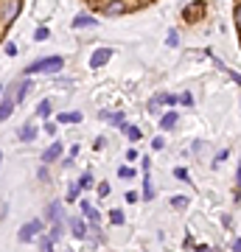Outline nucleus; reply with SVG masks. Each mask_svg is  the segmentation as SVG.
<instances>
[{"label":"nucleus","mask_w":241,"mask_h":252,"mask_svg":"<svg viewBox=\"0 0 241 252\" xmlns=\"http://www.w3.org/2000/svg\"><path fill=\"white\" fill-rule=\"evenodd\" d=\"M197 252H210V247H197Z\"/></svg>","instance_id":"41"},{"label":"nucleus","mask_w":241,"mask_h":252,"mask_svg":"<svg viewBox=\"0 0 241 252\" xmlns=\"http://www.w3.org/2000/svg\"><path fill=\"white\" fill-rule=\"evenodd\" d=\"M109 56H112V51H109V48H99L96 54L90 56V67H93V70H99L101 64L109 62Z\"/></svg>","instance_id":"7"},{"label":"nucleus","mask_w":241,"mask_h":252,"mask_svg":"<svg viewBox=\"0 0 241 252\" xmlns=\"http://www.w3.org/2000/svg\"><path fill=\"white\" fill-rule=\"evenodd\" d=\"M205 14H207V3H205V0H197V3H191V6H185V9H182V20H185L188 26L199 23Z\"/></svg>","instance_id":"3"},{"label":"nucleus","mask_w":241,"mask_h":252,"mask_svg":"<svg viewBox=\"0 0 241 252\" xmlns=\"http://www.w3.org/2000/svg\"><path fill=\"white\" fill-rule=\"evenodd\" d=\"M36 244H39V252H54V241H51L48 235H42Z\"/></svg>","instance_id":"21"},{"label":"nucleus","mask_w":241,"mask_h":252,"mask_svg":"<svg viewBox=\"0 0 241 252\" xmlns=\"http://www.w3.org/2000/svg\"><path fill=\"white\" fill-rule=\"evenodd\" d=\"M79 193H81V185L79 182H70V188H68V202H76Z\"/></svg>","instance_id":"20"},{"label":"nucleus","mask_w":241,"mask_h":252,"mask_svg":"<svg viewBox=\"0 0 241 252\" xmlns=\"http://www.w3.org/2000/svg\"><path fill=\"white\" fill-rule=\"evenodd\" d=\"M62 235H65V221H62V219L51 221V233H48V238H51V241H59Z\"/></svg>","instance_id":"14"},{"label":"nucleus","mask_w":241,"mask_h":252,"mask_svg":"<svg viewBox=\"0 0 241 252\" xmlns=\"http://www.w3.org/2000/svg\"><path fill=\"white\" fill-rule=\"evenodd\" d=\"M233 17H236V28H239V36H241V0H236V11H233Z\"/></svg>","instance_id":"26"},{"label":"nucleus","mask_w":241,"mask_h":252,"mask_svg":"<svg viewBox=\"0 0 241 252\" xmlns=\"http://www.w3.org/2000/svg\"><path fill=\"white\" fill-rule=\"evenodd\" d=\"M84 216L90 219V224H99V219H101V216H99V210H96V207H93V205H90L87 210H84Z\"/></svg>","instance_id":"23"},{"label":"nucleus","mask_w":241,"mask_h":252,"mask_svg":"<svg viewBox=\"0 0 241 252\" xmlns=\"http://www.w3.org/2000/svg\"><path fill=\"white\" fill-rule=\"evenodd\" d=\"M62 152H65V146L59 143V140H54V143H51V146H48V149L42 152V162H54V160H59V157H62Z\"/></svg>","instance_id":"8"},{"label":"nucleus","mask_w":241,"mask_h":252,"mask_svg":"<svg viewBox=\"0 0 241 252\" xmlns=\"http://www.w3.org/2000/svg\"><path fill=\"white\" fill-rule=\"evenodd\" d=\"M152 149H154V152L166 149V140H163V137H154V140H152Z\"/></svg>","instance_id":"33"},{"label":"nucleus","mask_w":241,"mask_h":252,"mask_svg":"<svg viewBox=\"0 0 241 252\" xmlns=\"http://www.w3.org/2000/svg\"><path fill=\"white\" fill-rule=\"evenodd\" d=\"M174 177H177V180H182V182H188V171H185V168H177V171H174Z\"/></svg>","instance_id":"35"},{"label":"nucleus","mask_w":241,"mask_h":252,"mask_svg":"<svg viewBox=\"0 0 241 252\" xmlns=\"http://www.w3.org/2000/svg\"><path fill=\"white\" fill-rule=\"evenodd\" d=\"M81 112H59V124H79Z\"/></svg>","instance_id":"18"},{"label":"nucleus","mask_w":241,"mask_h":252,"mask_svg":"<svg viewBox=\"0 0 241 252\" xmlns=\"http://www.w3.org/2000/svg\"><path fill=\"white\" fill-rule=\"evenodd\" d=\"M36 135H39V129H36V126H23V129H20V140H23V143H31V140H36Z\"/></svg>","instance_id":"13"},{"label":"nucleus","mask_w":241,"mask_h":252,"mask_svg":"<svg viewBox=\"0 0 241 252\" xmlns=\"http://www.w3.org/2000/svg\"><path fill=\"white\" fill-rule=\"evenodd\" d=\"M6 54H9V56H17V45H14V42H9V45H6Z\"/></svg>","instance_id":"36"},{"label":"nucleus","mask_w":241,"mask_h":252,"mask_svg":"<svg viewBox=\"0 0 241 252\" xmlns=\"http://www.w3.org/2000/svg\"><path fill=\"white\" fill-rule=\"evenodd\" d=\"M166 42H169L171 48H174V45H179V36H177V31H171V34L166 36Z\"/></svg>","instance_id":"32"},{"label":"nucleus","mask_w":241,"mask_h":252,"mask_svg":"<svg viewBox=\"0 0 241 252\" xmlns=\"http://www.w3.org/2000/svg\"><path fill=\"white\" fill-rule=\"evenodd\" d=\"M36 177H39V180H42V182H48V168H45V165H42V168L36 171Z\"/></svg>","instance_id":"37"},{"label":"nucleus","mask_w":241,"mask_h":252,"mask_svg":"<svg viewBox=\"0 0 241 252\" xmlns=\"http://www.w3.org/2000/svg\"><path fill=\"white\" fill-rule=\"evenodd\" d=\"M118 177H121V180H132V177H135V168H126V165H121V168H118Z\"/></svg>","instance_id":"27"},{"label":"nucleus","mask_w":241,"mask_h":252,"mask_svg":"<svg viewBox=\"0 0 241 252\" xmlns=\"http://www.w3.org/2000/svg\"><path fill=\"white\" fill-rule=\"evenodd\" d=\"M171 207H174V210H182V207H188V196H174V199H171Z\"/></svg>","instance_id":"24"},{"label":"nucleus","mask_w":241,"mask_h":252,"mask_svg":"<svg viewBox=\"0 0 241 252\" xmlns=\"http://www.w3.org/2000/svg\"><path fill=\"white\" fill-rule=\"evenodd\" d=\"M48 115H51V101L45 98V101H39V104H36V118H42V121H45Z\"/></svg>","instance_id":"19"},{"label":"nucleus","mask_w":241,"mask_h":252,"mask_svg":"<svg viewBox=\"0 0 241 252\" xmlns=\"http://www.w3.org/2000/svg\"><path fill=\"white\" fill-rule=\"evenodd\" d=\"M101 121H109V124H115V126H121V129H126V121H124V115H121V112H107V109H101Z\"/></svg>","instance_id":"11"},{"label":"nucleus","mask_w":241,"mask_h":252,"mask_svg":"<svg viewBox=\"0 0 241 252\" xmlns=\"http://www.w3.org/2000/svg\"><path fill=\"white\" fill-rule=\"evenodd\" d=\"M96 190H99V196L104 199V196H109V190H112V188H109V182H99V188H96Z\"/></svg>","instance_id":"30"},{"label":"nucleus","mask_w":241,"mask_h":252,"mask_svg":"<svg viewBox=\"0 0 241 252\" xmlns=\"http://www.w3.org/2000/svg\"><path fill=\"white\" fill-rule=\"evenodd\" d=\"M179 104H185V107H194V93H182V95H177Z\"/></svg>","instance_id":"28"},{"label":"nucleus","mask_w":241,"mask_h":252,"mask_svg":"<svg viewBox=\"0 0 241 252\" xmlns=\"http://www.w3.org/2000/svg\"><path fill=\"white\" fill-rule=\"evenodd\" d=\"M101 14L104 17H121V14H126V11H132V6L126 3V0H107V3H101Z\"/></svg>","instance_id":"5"},{"label":"nucleus","mask_w":241,"mask_h":252,"mask_svg":"<svg viewBox=\"0 0 241 252\" xmlns=\"http://www.w3.org/2000/svg\"><path fill=\"white\" fill-rule=\"evenodd\" d=\"M45 219H48V221H56V219H62V202H59V199H54V202L48 205V210H45Z\"/></svg>","instance_id":"10"},{"label":"nucleus","mask_w":241,"mask_h":252,"mask_svg":"<svg viewBox=\"0 0 241 252\" xmlns=\"http://www.w3.org/2000/svg\"><path fill=\"white\" fill-rule=\"evenodd\" d=\"M20 6H23V0H0V34L17 20Z\"/></svg>","instance_id":"2"},{"label":"nucleus","mask_w":241,"mask_h":252,"mask_svg":"<svg viewBox=\"0 0 241 252\" xmlns=\"http://www.w3.org/2000/svg\"><path fill=\"white\" fill-rule=\"evenodd\" d=\"M42 129H45V135H51V137L56 135V124H51V121H48V124H45Z\"/></svg>","instance_id":"34"},{"label":"nucleus","mask_w":241,"mask_h":252,"mask_svg":"<svg viewBox=\"0 0 241 252\" xmlns=\"http://www.w3.org/2000/svg\"><path fill=\"white\" fill-rule=\"evenodd\" d=\"M154 193H157V190H154V185H152V177L146 174V177H143V199H146V202H152Z\"/></svg>","instance_id":"17"},{"label":"nucleus","mask_w":241,"mask_h":252,"mask_svg":"<svg viewBox=\"0 0 241 252\" xmlns=\"http://www.w3.org/2000/svg\"><path fill=\"white\" fill-rule=\"evenodd\" d=\"M68 227H70V235L73 238H79V241H84V238L90 235V227H87V221H84L81 216H73L70 221H68Z\"/></svg>","instance_id":"6"},{"label":"nucleus","mask_w":241,"mask_h":252,"mask_svg":"<svg viewBox=\"0 0 241 252\" xmlns=\"http://www.w3.org/2000/svg\"><path fill=\"white\" fill-rule=\"evenodd\" d=\"M96 23H99V20L90 17V14H76V17H73V28H93Z\"/></svg>","instance_id":"12"},{"label":"nucleus","mask_w":241,"mask_h":252,"mask_svg":"<svg viewBox=\"0 0 241 252\" xmlns=\"http://www.w3.org/2000/svg\"><path fill=\"white\" fill-rule=\"evenodd\" d=\"M236 185L241 188V162H239V168H236Z\"/></svg>","instance_id":"39"},{"label":"nucleus","mask_w":241,"mask_h":252,"mask_svg":"<svg viewBox=\"0 0 241 252\" xmlns=\"http://www.w3.org/2000/svg\"><path fill=\"white\" fill-rule=\"evenodd\" d=\"M65 67L62 56H48V59H36V62L26 64V76H34V73H59Z\"/></svg>","instance_id":"1"},{"label":"nucleus","mask_w":241,"mask_h":252,"mask_svg":"<svg viewBox=\"0 0 241 252\" xmlns=\"http://www.w3.org/2000/svg\"><path fill=\"white\" fill-rule=\"evenodd\" d=\"M233 252H241V238H236V241H233Z\"/></svg>","instance_id":"40"},{"label":"nucleus","mask_w":241,"mask_h":252,"mask_svg":"<svg viewBox=\"0 0 241 252\" xmlns=\"http://www.w3.org/2000/svg\"><path fill=\"white\" fill-rule=\"evenodd\" d=\"M104 143H107V140H104V137H96V143H93V149H96V152H99V149H104Z\"/></svg>","instance_id":"38"},{"label":"nucleus","mask_w":241,"mask_h":252,"mask_svg":"<svg viewBox=\"0 0 241 252\" xmlns=\"http://www.w3.org/2000/svg\"><path fill=\"white\" fill-rule=\"evenodd\" d=\"M154 101H157V104H166V107H171V109L179 104V98H177V95H171V93H157Z\"/></svg>","instance_id":"15"},{"label":"nucleus","mask_w":241,"mask_h":252,"mask_svg":"<svg viewBox=\"0 0 241 252\" xmlns=\"http://www.w3.org/2000/svg\"><path fill=\"white\" fill-rule=\"evenodd\" d=\"M48 36H51V31H48V28H36V31H34V39H36V42H45V39H48Z\"/></svg>","instance_id":"25"},{"label":"nucleus","mask_w":241,"mask_h":252,"mask_svg":"<svg viewBox=\"0 0 241 252\" xmlns=\"http://www.w3.org/2000/svg\"><path fill=\"white\" fill-rule=\"evenodd\" d=\"M0 160H3V154H0Z\"/></svg>","instance_id":"43"},{"label":"nucleus","mask_w":241,"mask_h":252,"mask_svg":"<svg viewBox=\"0 0 241 252\" xmlns=\"http://www.w3.org/2000/svg\"><path fill=\"white\" fill-rule=\"evenodd\" d=\"M177 121H179V115L174 112V109H169V112L160 118V129H163V132H169V129H174V126H177Z\"/></svg>","instance_id":"9"},{"label":"nucleus","mask_w":241,"mask_h":252,"mask_svg":"<svg viewBox=\"0 0 241 252\" xmlns=\"http://www.w3.org/2000/svg\"><path fill=\"white\" fill-rule=\"evenodd\" d=\"M42 230H45V221H42V219H31V221H26V224L20 227V235H17V238H20L23 244H28V241H34V238L42 233Z\"/></svg>","instance_id":"4"},{"label":"nucleus","mask_w":241,"mask_h":252,"mask_svg":"<svg viewBox=\"0 0 241 252\" xmlns=\"http://www.w3.org/2000/svg\"><path fill=\"white\" fill-rule=\"evenodd\" d=\"M109 221L115 227H121L124 224V210H109Z\"/></svg>","instance_id":"22"},{"label":"nucleus","mask_w":241,"mask_h":252,"mask_svg":"<svg viewBox=\"0 0 241 252\" xmlns=\"http://www.w3.org/2000/svg\"><path fill=\"white\" fill-rule=\"evenodd\" d=\"M14 104H17L14 98H6L3 104H0V124H3V121H9V115L14 112Z\"/></svg>","instance_id":"16"},{"label":"nucleus","mask_w":241,"mask_h":252,"mask_svg":"<svg viewBox=\"0 0 241 252\" xmlns=\"http://www.w3.org/2000/svg\"><path fill=\"white\" fill-rule=\"evenodd\" d=\"M0 95H3V87H0Z\"/></svg>","instance_id":"42"},{"label":"nucleus","mask_w":241,"mask_h":252,"mask_svg":"<svg viewBox=\"0 0 241 252\" xmlns=\"http://www.w3.org/2000/svg\"><path fill=\"white\" fill-rule=\"evenodd\" d=\"M124 132H126V137H129V140H140V129H135V126H126Z\"/></svg>","instance_id":"29"},{"label":"nucleus","mask_w":241,"mask_h":252,"mask_svg":"<svg viewBox=\"0 0 241 252\" xmlns=\"http://www.w3.org/2000/svg\"><path fill=\"white\" fill-rule=\"evenodd\" d=\"M79 185H81V190H84V188H90V185H93V177H90V174H81Z\"/></svg>","instance_id":"31"}]
</instances>
